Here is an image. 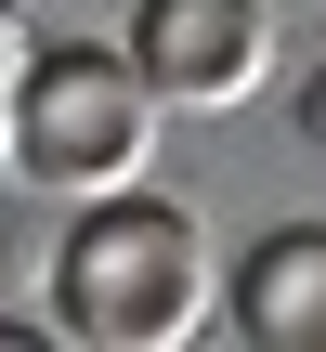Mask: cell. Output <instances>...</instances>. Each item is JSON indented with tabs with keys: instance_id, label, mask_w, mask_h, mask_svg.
<instances>
[{
	"instance_id": "cell-1",
	"label": "cell",
	"mask_w": 326,
	"mask_h": 352,
	"mask_svg": "<svg viewBox=\"0 0 326 352\" xmlns=\"http://www.w3.org/2000/svg\"><path fill=\"white\" fill-rule=\"evenodd\" d=\"M52 327L91 352H170L209 327V235L196 209H170L157 183L78 196L65 248H52Z\"/></svg>"
},
{
	"instance_id": "cell-2",
	"label": "cell",
	"mask_w": 326,
	"mask_h": 352,
	"mask_svg": "<svg viewBox=\"0 0 326 352\" xmlns=\"http://www.w3.org/2000/svg\"><path fill=\"white\" fill-rule=\"evenodd\" d=\"M157 91H144V65H131V39H39L26 52V78H13V170L39 183V196H118V183H144L157 170Z\"/></svg>"
},
{
	"instance_id": "cell-3",
	"label": "cell",
	"mask_w": 326,
	"mask_h": 352,
	"mask_svg": "<svg viewBox=\"0 0 326 352\" xmlns=\"http://www.w3.org/2000/svg\"><path fill=\"white\" fill-rule=\"evenodd\" d=\"M131 65H144L157 104L222 118V104H248L274 78V13L261 0H144L131 13Z\"/></svg>"
},
{
	"instance_id": "cell-4",
	"label": "cell",
	"mask_w": 326,
	"mask_h": 352,
	"mask_svg": "<svg viewBox=\"0 0 326 352\" xmlns=\"http://www.w3.org/2000/svg\"><path fill=\"white\" fill-rule=\"evenodd\" d=\"M222 314H235L248 352H326V222H274V235L235 261Z\"/></svg>"
},
{
	"instance_id": "cell-5",
	"label": "cell",
	"mask_w": 326,
	"mask_h": 352,
	"mask_svg": "<svg viewBox=\"0 0 326 352\" xmlns=\"http://www.w3.org/2000/svg\"><path fill=\"white\" fill-rule=\"evenodd\" d=\"M26 52H39V26L0 0V157H13V78H26Z\"/></svg>"
},
{
	"instance_id": "cell-6",
	"label": "cell",
	"mask_w": 326,
	"mask_h": 352,
	"mask_svg": "<svg viewBox=\"0 0 326 352\" xmlns=\"http://www.w3.org/2000/svg\"><path fill=\"white\" fill-rule=\"evenodd\" d=\"M301 144H314V157H326V65H314V78H301Z\"/></svg>"
}]
</instances>
